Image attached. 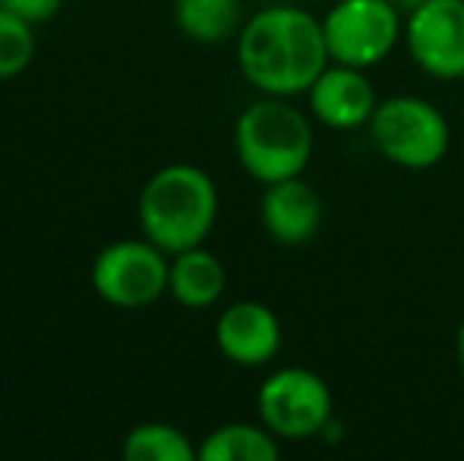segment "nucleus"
<instances>
[{
	"label": "nucleus",
	"instance_id": "obj_1",
	"mask_svg": "<svg viewBox=\"0 0 464 461\" xmlns=\"http://www.w3.org/2000/svg\"><path fill=\"white\" fill-rule=\"evenodd\" d=\"M237 63L256 92L297 99L332 63L323 19L294 4L253 13L237 32Z\"/></svg>",
	"mask_w": 464,
	"mask_h": 461
},
{
	"label": "nucleus",
	"instance_id": "obj_2",
	"mask_svg": "<svg viewBox=\"0 0 464 461\" xmlns=\"http://www.w3.org/2000/svg\"><path fill=\"white\" fill-rule=\"evenodd\" d=\"M218 218V187L202 168L178 161L146 180L140 193V228L174 256L202 246Z\"/></svg>",
	"mask_w": 464,
	"mask_h": 461
},
{
	"label": "nucleus",
	"instance_id": "obj_3",
	"mask_svg": "<svg viewBox=\"0 0 464 461\" xmlns=\"http://www.w3.org/2000/svg\"><path fill=\"white\" fill-rule=\"evenodd\" d=\"M316 133L313 114L297 108L291 99L263 95L246 105L234 123V152L256 184L300 178L310 168Z\"/></svg>",
	"mask_w": 464,
	"mask_h": 461
},
{
	"label": "nucleus",
	"instance_id": "obj_4",
	"mask_svg": "<svg viewBox=\"0 0 464 461\" xmlns=\"http://www.w3.org/2000/svg\"><path fill=\"white\" fill-rule=\"evenodd\" d=\"M370 139L389 165L404 171H430L446 158L452 146L449 120L433 101L420 95H392L372 111Z\"/></svg>",
	"mask_w": 464,
	"mask_h": 461
},
{
	"label": "nucleus",
	"instance_id": "obj_5",
	"mask_svg": "<svg viewBox=\"0 0 464 461\" xmlns=\"http://www.w3.org/2000/svg\"><path fill=\"white\" fill-rule=\"evenodd\" d=\"M259 420L281 443H304L335 418V395L329 382L310 367H281L263 379L256 392Z\"/></svg>",
	"mask_w": 464,
	"mask_h": 461
},
{
	"label": "nucleus",
	"instance_id": "obj_6",
	"mask_svg": "<svg viewBox=\"0 0 464 461\" xmlns=\"http://www.w3.org/2000/svg\"><path fill=\"white\" fill-rule=\"evenodd\" d=\"M171 256L149 237L117 240L104 246L92 263V288L104 303L121 310L152 307L168 294Z\"/></svg>",
	"mask_w": 464,
	"mask_h": 461
},
{
	"label": "nucleus",
	"instance_id": "obj_7",
	"mask_svg": "<svg viewBox=\"0 0 464 461\" xmlns=\"http://www.w3.org/2000/svg\"><path fill=\"white\" fill-rule=\"evenodd\" d=\"M332 63L370 70L404 38V16L389 0H338L323 16Z\"/></svg>",
	"mask_w": 464,
	"mask_h": 461
},
{
	"label": "nucleus",
	"instance_id": "obj_8",
	"mask_svg": "<svg viewBox=\"0 0 464 461\" xmlns=\"http://www.w3.org/2000/svg\"><path fill=\"white\" fill-rule=\"evenodd\" d=\"M404 48L427 76L464 80V0H427L404 16Z\"/></svg>",
	"mask_w": 464,
	"mask_h": 461
},
{
	"label": "nucleus",
	"instance_id": "obj_9",
	"mask_svg": "<svg viewBox=\"0 0 464 461\" xmlns=\"http://www.w3.org/2000/svg\"><path fill=\"white\" fill-rule=\"evenodd\" d=\"M281 341H285V332H281L278 313L263 301L231 303L221 310L218 322H215V345L234 367H266L278 357Z\"/></svg>",
	"mask_w": 464,
	"mask_h": 461
},
{
	"label": "nucleus",
	"instance_id": "obj_10",
	"mask_svg": "<svg viewBox=\"0 0 464 461\" xmlns=\"http://www.w3.org/2000/svg\"><path fill=\"white\" fill-rule=\"evenodd\" d=\"M310 114L329 130H361L370 123L379 99L367 70L329 63L306 92Z\"/></svg>",
	"mask_w": 464,
	"mask_h": 461
},
{
	"label": "nucleus",
	"instance_id": "obj_11",
	"mask_svg": "<svg viewBox=\"0 0 464 461\" xmlns=\"http://www.w3.org/2000/svg\"><path fill=\"white\" fill-rule=\"evenodd\" d=\"M325 206L316 187L300 178L276 180L263 187L259 197V222L266 234L281 246H304L323 228Z\"/></svg>",
	"mask_w": 464,
	"mask_h": 461
},
{
	"label": "nucleus",
	"instance_id": "obj_12",
	"mask_svg": "<svg viewBox=\"0 0 464 461\" xmlns=\"http://www.w3.org/2000/svg\"><path fill=\"white\" fill-rule=\"evenodd\" d=\"M227 291V269L212 250L206 246H189L184 253L171 256V278H168V294L187 310H208L225 297Z\"/></svg>",
	"mask_w": 464,
	"mask_h": 461
},
{
	"label": "nucleus",
	"instance_id": "obj_13",
	"mask_svg": "<svg viewBox=\"0 0 464 461\" xmlns=\"http://www.w3.org/2000/svg\"><path fill=\"white\" fill-rule=\"evenodd\" d=\"M281 456V439L269 427L231 420L208 433L199 443V461H276Z\"/></svg>",
	"mask_w": 464,
	"mask_h": 461
},
{
	"label": "nucleus",
	"instance_id": "obj_14",
	"mask_svg": "<svg viewBox=\"0 0 464 461\" xmlns=\"http://www.w3.org/2000/svg\"><path fill=\"white\" fill-rule=\"evenodd\" d=\"M174 23L189 42H227L240 32V0H174Z\"/></svg>",
	"mask_w": 464,
	"mask_h": 461
},
{
	"label": "nucleus",
	"instance_id": "obj_15",
	"mask_svg": "<svg viewBox=\"0 0 464 461\" xmlns=\"http://www.w3.org/2000/svg\"><path fill=\"white\" fill-rule=\"evenodd\" d=\"M123 458L127 461H193L199 458V446L189 443L184 430L161 420H149L127 433L123 439Z\"/></svg>",
	"mask_w": 464,
	"mask_h": 461
},
{
	"label": "nucleus",
	"instance_id": "obj_16",
	"mask_svg": "<svg viewBox=\"0 0 464 461\" xmlns=\"http://www.w3.org/2000/svg\"><path fill=\"white\" fill-rule=\"evenodd\" d=\"M35 57V32L32 23L0 6V80L25 73Z\"/></svg>",
	"mask_w": 464,
	"mask_h": 461
},
{
	"label": "nucleus",
	"instance_id": "obj_17",
	"mask_svg": "<svg viewBox=\"0 0 464 461\" xmlns=\"http://www.w3.org/2000/svg\"><path fill=\"white\" fill-rule=\"evenodd\" d=\"M0 6H6L10 13L23 16L25 23L38 25V23H48L61 13L63 0H0Z\"/></svg>",
	"mask_w": 464,
	"mask_h": 461
},
{
	"label": "nucleus",
	"instance_id": "obj_18",
	"mask_svg": "<svg viewBox=\"0 0 464 461\" xmlns=\"http://www.w3.org/2000/svg\"><path fill=\"white\" fill-rule=\"evenodd\" d=\"M455 360H459V370L464 376V320L459 322V332H455Z\"/></svg>",
	"mask_w": 464,
	"mask_h": 461
},
{
	"label": "nucleus",
	"instance_id": "obj_19",
	"mask_svg": "<svg viewBox=\"0 0 464 461\" xmlns=\"http://www.w3.org/2000/svg\"><path fill=\"white\" fill-rule=\"evenodd\" d=\"M389 4L395 6V10L401 13V16H411V13H414L420 4H427V0H389Z\"/></svg>",
	"mask_w": 464,
	"mask_h": 461
}]
</instances>
